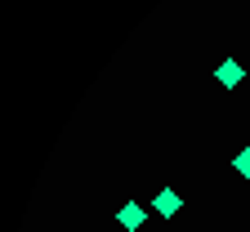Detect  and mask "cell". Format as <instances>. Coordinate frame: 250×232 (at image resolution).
I'll return each instance as SVG.
<instances>
[{
  "label": "cell",
  "mask_w": 250,
  "mask_h": 232,
  "mask_svg": "<svg viewBox=\"0 0 250 232\" xmlns=\"http://www.w3.org/2000/svg\"><path fill=\"white\" fill-rule=\"evenodd\" d=\"M116 223H121L125 232H139V228L147 223V206H139V201H125V206L116 210Z\"/></svg>",
  "instance_id": "cell-1"
},
{
  "label": "cell",
  "mask_w": 250,
  "mask_h": 232,
  "mask_svg": "<svg viewBox=\"0 0 250 232\" xmlns=\"http://www.w3.org/2000/svg\"><path fill=\"white\" fill-rule=\"evenodd\" d=\"M214 81L224 85V89H237V85L246 81V67H241L237 58H224V63H219V67H214Z\"/></svg>",
  "instance_id": "cell-2"
},
{
  "label": "cell",
  "mask_w": 250,
  "mask_h": 232,
  "mask_svg": "<svg viewBox=\"0 0 250 232\" xmlns=\"http://www.w3.org/2000/svg\"><path fill=\"white\" fill-rule=\"evenodd\" d=\"M179 206H183V201H179V192H174V188H161V192L152 196V210L161 214V219H174V214H179Z\"/></svg>",
  "instance_id": "cell-3"
},
{
  "label": "cell",
  "mask_w": 250,
  "mask_h": 232,
  "mask_svg": "<svg viewBox=\"0 0 250 232\" xmlns=\"http://www.w3.org/2000/svg\"><path fill=\"white\" fill-rule=\"evenodd\" d=\"M232 170H237L241 179H250V148H241V152L232 156Z\"/></svg>",
  "instance_id": "cell-4"
}]
</instances>
